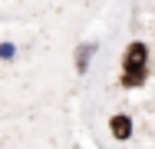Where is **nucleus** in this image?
Wrapping results in <instances>:
<instances>
[{
	"mask_svg": "<svg viewBox=\"0 0 155 149\" xmlns=\"http://www.w3.org/2000/svg\"><path fill=\"white\" fill-rule=\"evenodd\" d=\"M17 57V47L13 43H0V60H13Z\"/></svg>",
	"mask_w": 155,
	"mask_h": 149,
	"instance_id": "obj_5",
	"label": "nucleus"
},
{
	"mask_svg": "<svg viewBox=\"0 0 155 149\" xmlns=\"http://www.w3.org/2000/svg\"><path fill=\"white\" fill-rule=\"evenodd\" d=\"M96 50H99L96 43H79V47H76V73H79V76L89 70V60H93Z\"/></svg>",
	"mask_w": 155,
	"mask_h": 149,
	"instance_id": "obj_4",
	"label": "nucleus"
},
{
	"mask_svg": "<svg viewBox=\"0 0 155 149\" xmlns=\"http://www.w3.org/2000/svg\"><path fill=\"white\" fill-rule=\"evenodd\" d=\"M149 63V47L142 43V40H135V43H129L122 53V66H145Z\"/></svg>",
	"mask_w": 155,
	"mask_h": 149,
	"instance_id": "obj_1",
	"label": "nucleus"
},
{
	"mask_svg": "<svg viewBox=\"0 0 155 149\" xmlns=\"http://www.w3.org/2000/svg\"><path fill=\"white\" fill-rule=\"evenodd\" d=\"M145 80H149V66H122V73H119V83H122L125 89L142 86Z\"/></svg>",
	"mask_w": 155,
	"mask_h": 149,
	"instance_id": "obj_2",
	"label": "nucleus"
},
{
	"mask_svg": "<svg viewBox=\"0 0 155 149\" xmlns=\"http://www.w3.org/2000/svg\"><path fill=\"white\" fill-rule=\"evenodd\" d=\"M109 133H112V139H119V143L132 139V119L125 116V113H116V116L109 119Z\"/></svg>",
	"mask_w": 155,
	"mask_h": 149,
	"instance_id": "obj_3",
	"label": "nucleus"
}]
</instances>
